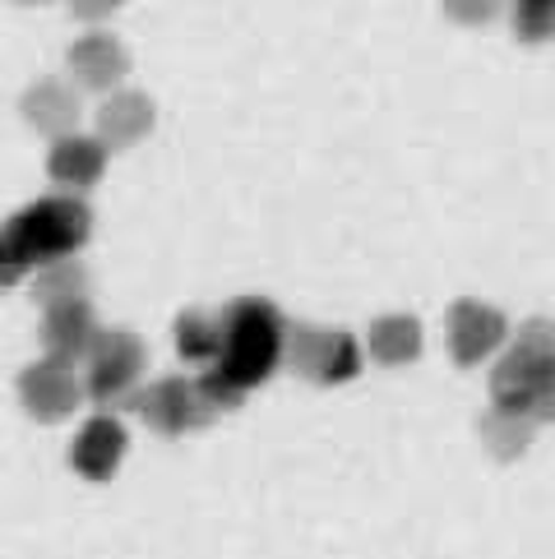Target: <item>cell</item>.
<instances>
[{
  "instance_id": "1",
  "label": "cell",
  "mask_w": 555,
  "mask_h": 559,
  "mask_svg": "<svg viewBox=\"0 0 555 559\" xmlns=\"http://www.w3.org/2000/svg\"><path fill=\"white\" fill-rule=\"evenodd\" d=\"M223 319V356H217V370L227 379H236L246 393L260 389L273 379V370L283 366L287 356V319L264 296H236L232 306L217 310Z\"/></svg>"
},
{
  "instance_id": "2",
  "label": "cell",
  "mask_w": 555,
  "mask_h": 559,
  "mask_svg": "<svg viewBox=\"0 0 555 559\" xmlns=\"http://www.w3.org/2000/svg\"><path fill=\"white\" fill-rule=\"evenodd\" d=\"M10 231L28 250L33 269H47L56 259H74L93 236V209L79 194H43L10 217Z\"/></svg>"
},
{
  "instance_id": "3",
  "label": "cell",
  "mask_w": 555,
  "mask_h": 559,
  "mask_svg": "<svg viewBox=\"0 0 555 559\" xmlns=\"http://www.w3.org/2000/svg\"><path fill=\"white\" fill-rule=\"evenodd\" d=\"M491 407L528 416V421H555V361L513 343L491 370Z\"/></svg>"
},
{
  "instance_id": "4",
  "label": "cell",
  "mask_w": 555,
  "mask_h": 559,
  "mask_svg": "<svg viewBox=\"0 0 555 559\" xmlns=\"http://www.w3.org/2000/svg\"><path fill=\"white\" fill-rule=\"evenodd\" d=\"M149 352L139 343V333L130 329H103V337L93 343L88 356V397L103 412H126L139 403V374H144Z\"/></svg>"
},
{
  "instance_id": "5",
  "label": "cell",
  "mask_w": 555,
  "mask_h": 559,
  "mask_svg": "<svg viewBox=\"0 0 555 559\" xmlns=\"http://www.w3.org/2000/svg\"><path fill=\"white\" fill-rule=\"evenodd\" d=\"M283 361L306 374L310 384H347L362 374V343L343 329H315V324H292L287 329V356Z\"/></svg>"
},
{
  "instance_id": "6",
  "label": "cell",
  "mask_w": 555,
  "mask_h": 559,
  "mask_svg": "<svg viewBox=\"0 0 555 559\" xmlns=\"http://www.w3.org/2000/svg\"><path fill=\"white\" fill-rule=\"evenodd\" d=\"M134 412L167 439L190 435L213 421V407L204 403L200 379H186V374H163V379H153L149 389H139Z\"/></svg>"
},
{
  "instance_id": "7",
  "label": "cell",
  "mask_w": 555,
  "mask_h": 559,
  "mask_svg": "<svg viewBox=\"0 0 555 559\" xmlns=\"http://www.w3.org/2000/svg\"><path fill=\"white\" fill-rule=\"evenodd\" d=\"M84 397H88V384L79 379V370L66 361H51V356L33 361L19 374V403L43 426H56V421H66V416H74V407L84 403Z\"/></svg>"
},
{
  "instance_id": "8",
  "label": "cell",
  "mask_w": 555,
  "mask_h": 559,
  "mask_svg": "<svg viewBox=\"0 0 555 559\" xmlns=\"http://www.w3.org/2000/svg\"><path fill=\"white\" fill-rule=\"evenodd\" d=\"M505 337H509V319L495 306L472 301V296L449 306V352L459 366L491 361V356L505 347Z\"/></svg>"
},
{
  "instance_id": "9",
  "label": "cell",
  "mask_w": 555,
  "mask_h": 559,
  "mask_svg": "<svg viewBox=\"0 0 555 559\" xmlns=\"http://www.w3.org/2000/svg\"><path fill=\"white\" fill-rule=\"evenodd\" d=\"M126 449H130V435L121 426V416L111 412H97L79 426L74 444H70V467L84 476V481H111L126 463Z\"/></svg>"
},
{
  "instance_id": "10",
  "label": "cell",
  "mask_w": 555,
  "mask_h": 559,
  "mask_svg": "<svg viewBox=\"0 0 555 559\" xmlns=\"http://www.w3.org/2000/svg\"><path fill=\"white\" fill-rule=\"evenodd\" d=\"M97 337H103V329H97V314H93L88 301L51 306L43 314V347H47L51 361H66V366L88 361Z\"/></svg>"
},
{
  "instance_id": "11",
  "label": "cell",
  "mask_w": 555,
  "mask_h": 559,
  "mask_svg": "<svg viewBox=\"0 0 555 559\" xmlns=\"http://www.w3.org/2000/svg\"><path fill=\"white\" fill-rule=\"evenodd\" d=\"M19 111H24V121L33 130H43L51 134V144L56 139H66V134H79V93L66 84V79H37V84L24 88V97H19Z\"/></svg>"
},
{
  "instance_id": "12",
  "label": "cell",
  "mask_w": 555,
  "mask_h": 559,
  "mask_svg": "<svg viewBox=\"0 0 555 559\" xmlns=\"http://www.w3.org/2000/svg\"><path fill=\"white\" fill-rule=\"evenodd\" d=\"M66 66H70V74L84 88L103 93V88H116L126 79L130 56L121 47V37H111V33H84V37H74V43H70Z\"/></svg>"
},
{
  "instance_id": "13",
  "label": "cell",
  "mask_w": 555,
  "mask_h": 559,
  "mask_svg": "<svg viewBox=\"0 0 555 559\" xmlns=\"http://www.w3.org/2000/svg\"><path fill=\"white\" fill-rule=\"evenodd\" d=\"M103 171H107V144L103 139L66 134V139H56L51 153H47V176L56 186L74 190V194L103 181Z\"/></svg>"
},
{
  "instance_id": "14",
  "label": "cell",
  "mask_w": 555,
  "mask_h": 559,
  "mask_svg": "<svg viewBox=\"0 0 555 559\" xmlns=\"http://www.w3.org/2000/svg\"><path fill=\"white\" fill-rule=\"evenodd\" d=\"M149 130H153V103L144 93L121 88L97 107V139L107 148H134L139 139H149Z\"/></svg>"
},
{
  "instance_id": "15",
  "label": "cell",
  "mask_w": 555,
  "mask_h": 559,
  "mask_svg": "<svg viewBox=\"0 0 555 559\" xmlns=\"http://www.w3.org/2000/svg\"><path fill=\"white\" fill-rule=\"evenodd\" d=\"M366 347L380 366H408L422 356V319L416 314H380L366 333Z\"/></svg>"
},
{
  "instance_id": "16",
  "label": "cell",
  "mask_w": 555,
  "mask_h": 559,
  "mask_svg": "<svg viewBox=\"0 0 555 559\" xmlns=\"http://www.w3.org/2000/svg\"><path fill=\"white\" fill-rule=\"evenodd\" d=\"M176 352H181V361L217 366V356H223V319L204 310H186L176 319Z\"/></svg>"
},
{
  "instance_id": "17",
  "label": "cell",
  "mask_w": 555,
  "mask_h": 559,
  "mask_svg": "<svg viewBox=\"0 0 555 559\" xmlns=\"http://www.w3.org/2000/svg\"><path fill=\"white\" fill-rule=\"evenodd\" d=\"M33 296L43 301V310L70 306V301H88V269L79 264V259H56V264L37 269Z\"/></svg>"
},
{
  "instance_id": "18",
  "label": "cell",
  "mask_w": 555,
  "mask_h": 559,
  "mask_svg": "<svg viewBox=\"0 0 555 559\" xmlns=\"http://www.w3.org/2000/svg\"><path fill=\"white\" fill-rule=\"evenodd\" d=\"M482 444L500 457V463H513V457H523L528 444H532V430H538V421H528V416H513V412H500L491 407L482 416Z\"/></svg>"
},
{
  "instance_id": "19",
  "label": "cell",
  "mask_w": 555,
  "mask_h": 559,
  "mask_svg": "<svg viewBox=\"0 0 555 559\" xmlns=\"http://www.w3.org/2000/svg\"><path fill=\"white\" fill-rule=\"evenodd\" d=\"M513 33L523 43H546L555 37V0H513Z\"/></svg>"
},
{
  "instance_id": "20",
  "label": "cell",
  "mask_w": 555,
  "mask_h": 559,
  "mask_svg": "<svg viewBox=\"0 0 555 559\" xmlns=\"http://www.w3.org/2000/svg\"><path fill=\"white\" fill-rule=\"evenodd\" d=\"M200 393H204V403L213 407V416H217V412H236V407L246 403V389L236 384V379H227L217 366H209V370L200 374Z\"/></svg>"
},
{
  "instance_id": "21",
  "label": "cell",
  "mask_w": 555,
  "mask_h": 559,
  "mask_svg": "<svg viewBox=\"0 0 555 559\" xmlns=\"http://www.w3.org/2000/svg\"><path fill=\"white\" fill-rule=\"evenodd\" d=\"M28 273H33V259H28V250L19 246V236L5 223V227H0V292L14 287V283H24Z\"/></svg>"
},
{
  "instance_id": "22",
  "label": "cell",
  "mask_w": 555,
  "mask_h": 559,
  "mask_svg": "<svg viewBox=\"0 0 555 559\" xmlns=\"http://www.w3.org/2000/svg\"><path fill=\"white\" fill-rule=\"evenodd\" d=\"M445 14L453 19V24H468V28H477V24H491L495 14H500L505 0H440Z\"/></svg>"
},
{
  "instance_id": "23",
  "label": "cell",
  "mask_w": 555,
  "mask_h": 559,
  "mask_svg": "<svg viewBox=\"0 0 555 559\" xmlns=\"http://www.w3.org/2000/svg\"><path fill=\"white\" fill-rule=\"evenodd\" d=\"M513 343L555 361V319H528V324H519V337H513Z\"/></svg>"
},
{
  "instance_id": "24",
  "label": "cell",
  "mask_w": 555,
  "mask_h": 559,
  "mask_svg": "<svg viewBox=\"0 0 555 559\" xmlns=\"http://www.w3.org/2000/svg\"><path fill=\"white\" fill-rule=\"evenodd\" d=\"M126 0H70V14H79V19H88V24H97V19H107V14H116Z\"/></svg>"
},
{
  "instance_id": "25",
  "label": "cell",
  "mask_w": 555,
  "mask_h": 559,
  "mask_svg": "<svg viewBox=\"0 0 555 559\" xmlns=\"http://www.w3.org/2000/svg\"><path fill=\"white\" fill-rule=\"evenodd\" d=\"M19 5H47V0H19Z\"/></svg>"
}]
</instances>
